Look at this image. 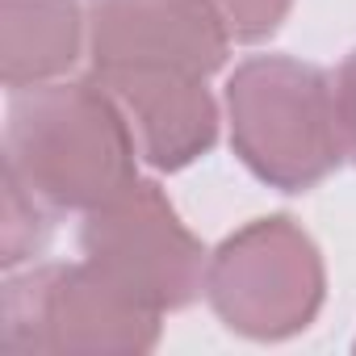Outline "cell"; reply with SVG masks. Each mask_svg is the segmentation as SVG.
Masks as SVG:
<instances>
[{
  "instance_id": "3",
  "label": "cell",
  "mask_w": 356,
  "mask_h": 356,
  "mask_svg": "<svg viewBox=\"0 0 356 356\" xmlns=\"http://www.w3.org/2000/svg\"><path fill=\"white\" fill-rule=\"evenodd\" d=\"M202 293L227 331L260 343L293 339L327 302L323 252L289 214L252 218L210 252Z\"/></svg>"
},
{
  "instance_id": "6",
  "label": "cell",
  "mask_w": 356,
  "mask_h": 356,
  "mask_svg": "<svg viewBox=\"0 0 356 356\" xmlns=\"http://www.w3.org/2000/svg\"><path fill=\"white\" fill-rule=\"evenodd\" d=\"M231 42L210 0H88L92 72L168 67L210 80L227 67Z\"/></svg>"
},
{
  "instance_id": "8",
  "label": "cell",
  "mask_w": 356,
  "mask_h": 356,
  "mask_svg": "<svg viewBox=\"0 0 356 356\" xmlns=\"http://www.w3.org/2000/svg\"><path fill=\"white\" fill-rule=\"evenodd\" d=\"M88 47L80 0H0V76L9 92L63 80Z\"/></svg>"
},
{
  "instance_id": "9",
  "label": "cell",
  "mask_w": 356,
  "mask_h": 356,
  "mask_svg": "<svg viewBox=\"0 0 356 356\" xmlns=\"http://www.w3.org/2000/svg\"><path fill=\"white\" fill-rule=\"evenodd\" d=\"M51 243V214L47 206L5 168V222H0V264L5 273L34 264Z\"/></svg>"
},
{
  "instance_id": "4",
  "label": "cell",
  "mask_w": 356,
  "mask_h": 356,
  "mask_svg": "<svg viewBox=\"0 0 356 356\" xmlns=\"http://www.w3.org/2000/svg\"><path fill=\"white\" fill-rule=\"evenodd\" d=\"M163 314L122 293L97 264H30L0 298V348L34 352H151Z\"/></svg>"
},
{
  "instance_id": "11",
  "label": "cell",
  "mask_w": 356,
  "mask_h": 356,
  "mask_svg": "<svg viewBox=\"0 0 356 356\" xmlns=\"http://www.w3.org/2000/svg\"><path fill=\"white\" fill-rule=\"evenodd\" d=\"M335 113H339V134H343V155L356 163V51L343 55L335 67Z\"/></svg>"
},
{
  "instance_id": "10",
  "label": "cell",
  "mask_w": 356,
  "mask_h": 356,
  "mask_svg": "<svg viewBox=\"0 0 356 356\" xmlns=\"http://www.w3.org/2000/svg\"><path fill=\"white\" fill-rule=\"evenodd\" d=\"M210 5H214L218 17L227 22L231 38L243 42V47H252V42L273 38V34L285 26L293 0H210Z\"/></svg>"
},
{
  "instance_id": "7",
  "label": "cell",
  "mask_w": 356,
  "mask_h": 356,
  "mask_svg": "<svg viewBox=\"0 0 356 356\" xmlns=\"http://www.w3.org/2000/svg\"><path fill=\"white\" fill-rule=\"evenodd\" d=\"M92 80L122 105L138 151L155 172H181L214 151L222 118L206 76L168 67H113L92 72Z\"/></svg>"
},
{
  "instance_id": "1",
  "label": "cell",
  "mask_w": 356,
  "mask_h": 356,
  "mask_svg": "<svg viewBox=\"0 0 356 356\" xmlns=\"http://www.w3.org/2000/svg\"><path fill=\"white\" fill-rule=\"evenodd\" d=\"M138 138L122 105L88 80H51L9 97L5 168L47 206L88 214L138 181Z\"/></svg>"
},
{
  "instance_id": "5",
  "label": "cell",
  "mask_w": 356,
  "mask_h": 356,
  "mask_svg": "<svg viewBox=\"0 0 356 356\" xmlns=\"http://www.w3.org/2000/svg\"><path fill=\"white\" fill-rule=\"evenodd\" d=\"M80 252L122 293L155 314L185 310L206 285L210 252L181 222L155 181H134L105 206L84 214Z\"/></svg>"
},
{
  "instance_id": "2",
  "label": "cell",
  "mask_w": 356,
  "mask_h": 356,
  "mask_svg": "<svg viewBox=\"0 0 356 356\" xmlns=\"http://www.w3.org/2000/svg\"><path fill=\"white\" fill-rule=\"evenodd\" d=\"M231 151L260 185L310 193L348 159L335 80L293 55H252L227 80Z\"/></svg>"
}]
</instances>
